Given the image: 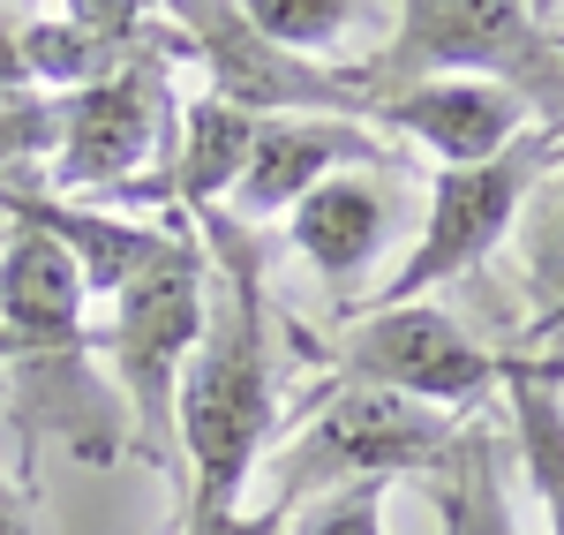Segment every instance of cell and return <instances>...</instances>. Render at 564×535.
Here are the masks:
<instances>
[{"label": "cell", "instance_id": "obj_24", "mask_svg": "<svg viewBox=\"0 0 564 535\" xmlns=\"http://www.w3.org/2000/svg\"><path fill=\"white\" fill-rule=\"evenodd\" d=\"M557 23H564V15H557Z\"/></svg>", "mask_w": 564, "mask_h": 535}, {"label": "cell", "instance_id": "obj_21", "mask_svg": "<svg viewBox=\"0 0 564 535\" xmlns=\"http://www.w3.org/2000/svg\"><path fill=\"white\" fill-rule=\"evenodd\" d=\"M0 535H39V497L0 468Z\"/></svg>", "mask_w": 564, "mask_h": 535}, {"label": "cell", "instance_id": "obj_15", "mask_svg": "<svg viewBox=\"0 0 564 535\" xmlns=\"http://www.w3.org/2000/svg\"><path fill=\"white\" fill-rule=\"evenodd\" d=\"M512 234H520V287H527V302H534V317H527V332H520V355H527V347H542V340L564 332V151L527 189Z\"/></svg>", "mask_w": 564, "mask_h": 535}, {"label": "cell", "instance_id": "obj_14", "mask_svg": "<svg viewBox=\"0 0 564 535\" xmlns=\"http://www.w3.org/2000/svg\"><path fill=\"white\" fill-rule=\"evenodd\" d=\"M430 497H436V521L452 535H520L512 521V460H505V438L467 422L452 460L430 475Z\"/></svg>", "mask_w": 564, "mask_h": 535}, {"label": "cell", "instance_id": "obj_1", "mask_svg": "<svg viewBox=\"0 0 564 535\" xmlns=\"http://www.w3.org/2000/svg\"><path fill=\"white\" fill-rule=\"evenodd\" d=\"M196 242L218 265L204 340L174 393V446L188 475V513H241L263 452L279 438V324L263 295V234L226 212L196 220Z\"/></svg>", "mask_w": 564, "mask_h": 535}, {"label": "cell", "instance_id": "obj_4", "mask_svg": "<svg viewBox=\"0 0 564 535\" xmlns=\"http://www.w3.org/2000/svg\"><path fill=\"white\" fill-rule=\"evenodd\" d=\"M204 310H212V257L188 226H166V242L106 295V324L90 332L106 347L113 393L129 407V446L151 468H181L174 393L204 340Z\"/></svg>", "mask_w": 564, "mask_h": 535}, {"label": "cell", "instance_id": "obj_2", "mask_svg": "<svg viewBox=\"0 0 564 535\" xmlns=\"http://www.w3.org/2000/svg\"><path fill=\"white\" fill-rule=\"evenodd\" d=\"M475 415H444V407L399 400V393H369V385H316L263 452L271 468V505L302 513L332 491L354 483H399V475H436L459 430Z\"/></svg>", "mask_w": 564, "mask_h": 535}, {"label": "cell", "instance_id": "obj_3", "mask_svg": "<svg viewBox=\"0 0 564 535\" xmlns=\"http://www.w3.org/2000/svg\"><path fill=\"white\" fill-rule=\"evenodd\" d=\"M391 39H377L369 61H354L361 106L377 90L422 84V76H489L520 90L534 129L564 136V39L542 8L512 0H406L384 15Z\"/></svg>", "mask_w": 564, "mask_h": 535}, {"label": "cell", "instance_id": "obj_12", "mask_svg": "<svg viewBox=\"0 0 564 535\" xmlns=\"http://www.w3.org/2000/svg\"><path fill=\"white\" fill-rule=\"evenodd\" d=\"M249 143H257V114H241V106H226V98H188L174 114V151H166V174H159V196L188 212V220H204L218 212L226 196H234V181L249 167Z\"/></svg>", "mask_w": 564, "mask_h": 535}, {"label": "cell", "instance_id": "obj_10", "mask_svg": "<svg viewBox=\"0 0 564 535\" xmlns=\"http://www.w3.org/2000/svg\"><path fill=\"white\" fill-rule=\"evenodd\" d=\"M0 332L23 347V362L90 355V287H84V271H76V257L45 226L15 220L8 242H0Z\"/></svg>", "mask_w": 564, "mask_h": 535}, {"label": "cell", "instance_id": "obj_9", "mask_svg": "<svg viewBox=\"0 0 564 535\" xmlns=\"http://www.w3.org/2000/svg\"><path fill=\"white\" fill-rule=\"evenodd\" d=\"M347 167H369V174L391 167L384 136L361 129V121H332V114H271V121H257L249 167H241L234 196L218 212L241 226H263L279 212H294L308 189H324L332 174H347Z\"/></svg>", "mask_w": 564, "mask_h": 535}, {"label": "cell", "instance_id": "obj_17", "mask_svg": "<svg viewBox=\"0 0 564 535\" xmlns=\"http://www.w3.org/2000/svg\"><path fill=\"white\" fill-rule=\"evenodd\" d=\"M39 159H53V98L0 90V189H15V174H31Z\"/></svg>", "mask_w": 564, "mask_h": 535}, {"label": "cell", "instance_id": "obj_11", "mask_svg": "<svg viewBox=\"0 0 564 535\" xmlns=\"http://www.w3.org/2000/svg\"><path fill=\"white\" fill-rule=\"evenodd\" d=\"M286 242H294V257H302L316 279H332V287L369 279L377 257H384V242H391V189L369 174V167L332 174L324 189H308L302 204L286 212Z\"/></svg>", "mask_w": 564, "mask_h": 535}, {"label": "cell", "instance_id": "obj_22", "mask_svg": "<svg viewBox=\"0 0 564 535\" xmlns=\"http://www.w3.org/2000/svg\"><path fill=\"white\" fill-rule=\"evenodd\" d=\"M0 362H23V347H15V340H8V332H0Z\"/></svg>", "mask_w": 564, "mask_h": 535}, {"label": "cell", "instance_id": "obj_6", "mask_svg": "<svg viewBox=\"0 0 564 535\" xmlns=\"http://www.w3.org/2000/svg\"><path fill=\"white\" fill-rule=\"evenodd\" d=\"M324 362H332V385L399 393V400L444 407V415H475L512 377V355L481 347L475 332L452 310H436V302H399V310L347 317V332L324 347Z\"/></svg>", "mask_w": 564, "mask_h": 535}, {"label": "cell", "instance_id": "obj_19", "mask_svg": "<svg viewBox=\"0 0 564 535\" xmlns=\"http://www.w3.org/2000/svg\"><path fill=\"white\" fill-rule=\"evenodd\" d=\"M286 521H294V513L263 497V505H241V513H188L181 535H286Z\"/></svg>", "mask_w": 564, "mask_h": 535}, {"label": "cell", "instance_id": "obj_7", "mask_svg": "<svg viewBox=\"0 0 564 535\" xmlns=\"http://www.w3.org/2000/svg\"><path fill=\"white\" fill-rule=\"evenodd\" d=\"M564 151V136L534 129L520 136L505 159H489V167H436L430 181V220H422V242L391 265L384 287H369V302L361 310H399V302H430L444 279H467V271L520 226V204L527 189L542 181V167Z\"/></svg>", "mask_w": 564, "mask_h": 535}, {"label": "cell", "instance_id": "obj_18", "mask_svg": "<svg viewBox=\"0 0 564 535\" xmlns=\"http://www.w3.org/2000/svg\"><path fill=\"white\" fill-rule=\"evenodd\" d=\"M286 535H391L384 528V483H354V491H332L302 505Z\"/></svg>", "mask_w": 564, "mask_h": 535}, {"label": "cell", "instance_id": "obj_23", "mask_svg": "<svg viewBox=\"0 0 564 535\" xmlns=\"http://www.w3.org/2000/svg\"><path fill=\"white\" fill-rule=\"evenodd\" d=\"M436 535H452V528H444V521H436Z\"/></svg>", "mask_w": 564, "mask_h": 535}, {"label": "cell", "instance_id": "obj_16", "mask_svg": "<svg viewBox=\"0 0 564 535\" xmlns=\"http://www.w3.org/2000/svg\"><path fill=\"white\" fill-rule=\"evenodd\" d=\"M249 31L294 61H332L361 23H384V8H361V0H241Z\"/></svg>", "mask_w": 564, "mask_h": 535}, {"label": "cell", "instance_id": "obj_5", "mask_svg": "<svg viewBox=\"0 0 564 535\" xmlns=\"http://www.w3.org/2000/svg\"><path fill=\"white\" fill-rule=\"evenodd\" d=\"M166 61L174 53H143L129 68L53 98V189H61V204H76V196L121 204L129 189L151 181V167L166 174L174 114H181Z\"/></svg>", "mask_w": 564, "mask_h": 535}, {"label": "cell", "instance_id": "obj_20", "mask_svg": "<svg viewBox=\"0 0 564 535\" xmlns=\"http://www.w3.org/2000/svg\"><path fill=\"white\" fill-rule=\"evenodd\" d=\"M0 90H31V76H23V8H0Z\"/></svg>", "mask_w": 564, "mask_h": 535}, {"label": "cell", "instance_id": "obj_8", "mask_svg": "<svg viewBox=\"0 0 564 535\" xmlns=\"http://www.w3.org/2000/svg\"><path fill=\"white\" fill-rule=\"evenodd\" d=\"M391 129V136H414L430 159L444 167H489L505 159L520 136H534V114H527L520 90L489 84V76H422V84H399L377 90L361 106V129Z\"/></svg>", "mask_w": 564, "mask_h": 535}, {"label": "cell", "instance_id": "obj_13", "mask_svg": "<svg viewBox=\"0 0 564 535\" xmlns=\"http://www.w3.org/2000/svg\"><path fill=\"white\" fill-rule=\"evenodd\" d=\"M564 355L557 362H534L512 355V377H505V407H512V452L527 468V491L542 505L550 535H564Z\"/></svg>", "mask_w": 564, "mask_h": 535}]
</instances>
